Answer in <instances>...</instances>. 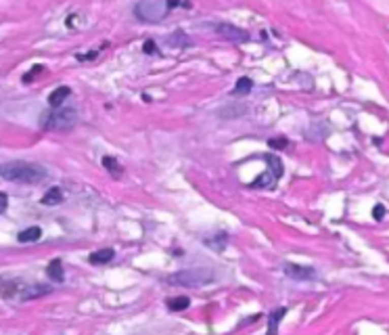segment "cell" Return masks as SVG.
Wrapping results in <instances>:
<instances>
[{"mask_svg": "<svg viewBox=\"0 0 389 335\" xmlns=\"http://www.w3.org/2000/svg\"><path fill=\"white\" fill-rule=\"evenodd\" d=\"M0 176L5 180L11 182H21V185H38L42 180H46V168L34 162H23V160H15L9 162L5 166H0Z\"/></svg>", "mask_w": 389, "mask_h": 335, "instance_id": "1", "label": "cell"}, {"mask_svg": "<svg viewBox=\"0 0 389 335\" xmlns=\"http://www.w3.org/2000/svg\"><path fill=\"white\" fill-rule=\"evenodd\" d=\"M190 306V299L186 295H180V297H170L168 299V310L172 312H180V310H186Z\"/></svg>", "mask_w": 389, "mask_h": 335, "instance_id": "18", "label": "cell"}, {"mask_svg": "<svg viewBox=\"0 0 389 335\" xmlns=\"http://www.w3.org/2000/svg\"><path fill=\"white\" fill-rule=\"evenodd\" d=\"M96 55H99V52L92 50V52H88V55H78V59H80V61H88V59H94Z\"/></svg>", "mask_w": 389, "mask_h": 335, "instance_id": "26", "label": "cell"}, {"mask_svg": "<svg viewBox=\"0 0 389 335\" xmlns=\"http://www.w3.org/2000/svg\"><path fill=\"white\" fill-rule=\"evenodd\" d=\"M78 124V111L69 107H57L48 109L40 115V128L42 130H52V132H67L74 130Z\"/></svg>", "mask_w": 389, "mask_h": 335, "instance_id": "2", "label": "cell"}, {"mask_svg": "<svg viewBox=\"0 0 389 335\" xmlns=\"http://www.w3.org/2000/svg\"><path fill=\"white\" fill-rule=\"evenodd\" d=\"M52 289L50 287H44L40 283H34V285H23V291H19V299L21 302H27V299H34V297H40L44 293H50Z\"/></svg>", "mask_w": 389, "mask_h": 335, "instance_id": "10", "label": "cell"}, {"mask_svg": "<svg viewBox=\"0 0 389 335\" xmlns=\"http://www.w3.org/2000/svg\"><path fill=\"white\" fill-rule=\"evenodd\" d=\"M46 275L52 283H63L65 281V270H63V262L61 258H52L46 266Z\"/></svg>", "mask_w": 389, "mask_h": 335, "instance_id": "8", "label": "cell"}, {"mask_svg": "<svg viewBox=\"0 0 389 335\" xmlns=\"http://www.w3.org/2000/svg\"><path fill=\"white\" fill-rule=\"evenodd\" d=\"M40 74H44V65H34L31 72L23 76V84H31L34 80H36V78L40 76Z\"/></svg>", "mask_w": 389, "mask_h": 335, "instance_id": "21", "label": "cell"}, {"mask_svg": "<svg viewBox=\"0 0 389 335\" xmlns=\"http://www.w3.org/2000/svg\"><path fill=\"white\" fill-rule=\"evenodd\" d=\"M253 88V82L249 80V78H239V82H237V86L233 88V95L235 97H243V95H247Z\"/></svg>", "mask_w": 389, "mask_h": 335, "instance_id": "19", "label": "cell"}, {"mask_svg": "<svg viewBox=\"0 0 389 335\" xmlns=\"http://www.w3.org/2000/svg\"><path fill=\"white\" fill-rule=\"evenodd\" d=\"M166 44L168 46H172V48H188V46H192V40H190V36L188 34H184L182 29H178V32H172L170 36L166 38Z\"/></svg>", "mask_w": 389, "mask_h": 335, "instance_id": "7", "label": "cell"}, {"mask_svg": "<svg viewBox=\"0 0 389 335\" xmlns=\"http://www.w3.org/2000/svg\"><path fill=\"white\" fill-rule=\"evenodd\" d=\"M72 95V88L69 86H57L55 90H52L48 95V105L52 109H57V107H63V103L67 101V97Z\"/></svg>", "mask_w": 389, "mask_h": 335, "instance_id": "9", "label": "cell"}, {"mask_svg": "<svg viewBox=\"0 0 389 335\" xmlns=\"http://www.w3.org/2000/svg\"><path fill=\"white\" fill-rule=\"evenodd\" d=\"M170 13L166 0H140L134 7V15L138 21L145 23H161Z\"/></svg>", "mask_w": 389, "mask_h": 335, "instance_id": "4", "label": "cell"}, {"mask_svg": "<svg viewBox=\"0 0 389 335\" xmlns=\"http://www.w3.org/2000/svg\"><path fill=\"white\" fill-rule=\"evenodd\" d=\"M285 275L295 281H312L316 279V270L312 266H302V264H285Z\"/></svg>", "mask_w": 389, "mask_h": 335, "instance_id": "6", "label": "cell"}, {"mask_svg": "<svg viewBox=\"0 0 389 335\" xmlns=\"http://www.w3.org/2000/svg\"><path fill=\"white\" fill-rule=\"evenodd\" d=\"M63 201V191L61 187H50L44 195H42V203L44 205H59Z\"/></svg>", "mask_w": 389, "mask_h": 335, "instance_id": "12", "label": "cell"}, {"mask_svg": "<svg viewBox=\"0 0 389 335\" xmlns=\"http://www.w3.org/2000/svg\"><path fill=\"white\" fill-rule=\"evenodd\" d=\"M113 258H115V252L107 248V250H99V252L90 254L88 256V262L90 264H109Z\"/></svg>", "mask_w": 389, "mask_h": 335, "instance_id": "13", "label": "cell"}, {"mask_svg": "<svg viewBox=\"0 0 389 335\" xmlns=\"http://www.w3.org/2000/svg\"><path fill=\"white\" fill-rule=\"evenodd\" d=\"M40 237H42V228L40 226H29V228H25V231H21L19 235H17V241L19 243H36V241H40Z\"/></svg>", "mask_w": 389, "mask_h": 335, "instance_id": "11", "label": "cell"}, {"mask_svg": "<svg viewBox=\"0 0 389 335\" xmlns=\"http://www.w3.org/2000/svg\"><path fill=\"white\" fill-rule=\"evenodd\" d=\"M143 52H147V55H155V52H157V44L153 40H147L143 44Z\"/></svg>", "mask_w": 389, "mask_h": 335, "instance_id": "23", "label": "cell"}, {"mask_svg": "<svg viewBox=\"0 0 389 335\" xmlns=\"http://www.w3.org/2000/svg\"><path fill=\"white\" fill-rule=\"evenodd\" d=\"M216 34L220 38L228 40V42H235V44H243V42H249V34H247L245 29L233 25V23H216L214 25Z\"/></svg>", "mask_w": 389, "mask_h": 335, "instance_id": "5", "label": "cell"}, {"mask_svg": "<svg viewBox=\"0 0 389 335\" xmlns=\"http://www.w3.org/2000/svg\"><path fill=\"white\" fill-rule=\"evenodd\" d=\"M7 207H9V195H7V193L0 191V214H5Z\"/></svg>", "mask_w": 389, "mask_h": 335, "instance_id": "25", "label": "cell"}, {"mask_svg": "<svg viewBox=\"0 0 389 335\" xmlns=\"http://www.w3.org/2000/svg\"><path fill=\"white\" fill-rule=\"evenodd\" d=\"M216 279V272L211 268H186V270H178L174 275H168L166 281L170 285H178V287H203L207 283Z\"/></svg>", "mask_w": 389, "mask_h": 335, "instance_id": "3", "label": "cell"}, {"mask_svg": "<svg viewBox=\"0 0 389 335\" xmlns=\"http://www.w3.org/2000/svg\"><path fill=\"white\" fill-rule=\"evenodd\" d=\"M276 182V178H274V174L268 170V172H264L262 176H257V178L251 182V187L253 189H270L272 185Z\"/></svg>", "mask_w": 389, "mask_h": 335, "instance_id": "16", "label": "cell"}, {"mask_svg": "<svg viewBox=\"0 0 389 335\" xmlns=\"http://www.w3.org/2000/svg\"><path fill=\"white\" fill-rule=\"evenodd\" d=\"M268 147L270 149H285V147H289V140L287 138H270Z\"/></svg>", "mask_w": 389, "mask_h": 335, "instance_id": "22", "label": "cell"}, {"mask_svg": "<svg viewBox=\"0 0 389 335\" xmlns=\"http://www.w3.org/2000/svg\"><path fill=\"white\" fill-rule=\"evenodd\" d=\"M166 3H168L170 11H172V9H176V7H180V5H182V0H166Z\"/></svg>", "mask_w": 389, "mask_h": 335, "instance_id": "27", "label": "cell"}, {"mask_svg": "<svg viewBox=\"0 0 389 335\" xmlns=\"http://www.w3.org/2000/svg\"><path fill=\"white\" fill-rule=\"evenodd\" d=\"M226 241H228V235H226V233H218L216 237H211V239H205L203 243L207 245V248L216 250V252H224V248H226Z\"/></svg>", "mask_w": 389, "mask_h": 335, "instance_id": "17", "label": "cell"}, {"mask_svg": "<svg viewBox=\"0 0 389 335\" xmlns=\"http://www.w3.org/2000/svg\"><path fill=\"white\" fill-rule=\"evenodd\" d=\"M264 162H266V164L270 166L268 170H270V172L274 174V178L278 180L280 176H282V172H285V170H282V162L278 160L276 155H272V153H266V155H264Z\"/></svg>", "mask_w": 389, "mask_h": 335, "instance_id": "14", "label": "cell"}, {"mask_svg": "<svg viewBox=\"0 0 389 335\" xmlns=\"http://www.w3.org/2000/svg\"><path fill=\"white\" fill-rule=\"evenodd\" d=\"M285 314H287V308H285V306L276 308V310L270 314V321H268V331H270V333L276 331V327L280 325V321H282V316H285Z\"/></svg>", "mask_w": 389, "mask_h": 335, "instance_id": "20", "label": "cell"}, {"mask_svg": "<svg viewBox=\"0 0 389 335\" xmlns=\"http://www.w3.org/2000/svg\"><path fill=\"white\" fill-rule=\"evenodd\" d=\"M103 166L107 168V172H109V174H113L115 178H119V176L123 174L121 164L115 160V157H111V155H105V157H103Z\"/></svg>", "mask_w": 389, "mask_h": 335, "instance_id": "15", "label": "cell"}, {"mask_svg": "<svg viewBox=\"0 0 389 335\" xmlns=\"http://www.w3.org/2000/svg\"><path fill=\"white\" fill-rule=\"evenodd\" d=\"M383 216H385V205H381V203L375 205L373 207V218L375 220H383Z\"/></svg>", "mask_w": 389, "mask_h": 335, "instance_id": "24", "label": "cell"}]
</instances>
